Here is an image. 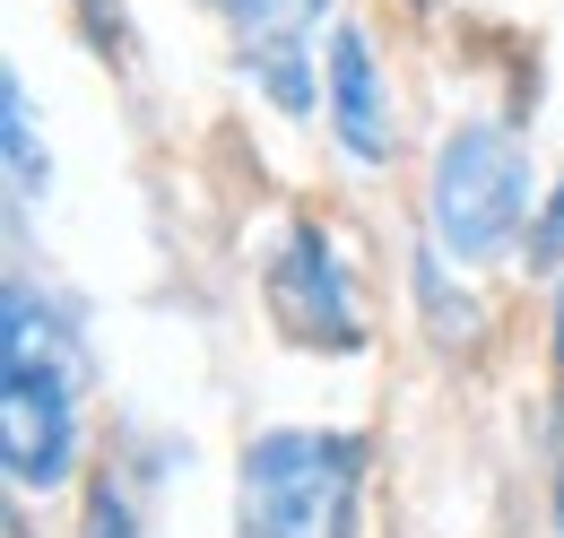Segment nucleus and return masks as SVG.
I'll return each mask as SVG.
<instances>
[{
	"label": "nucleus",
	"mask_w": 564,
	"mask_h": 538,
	"mask_svg": "<svg viewBox=\"0 0 564 538\" xmlns=\"http://www.w3.org/2000/svg\"><path fill=\"white\" fill-rule=\"evenodd\" d=\"M78 461H87V338H78L70 304L18 269L9 304H0V470H9V495L53 504L78 486Z\"/></svg>",
	"instance_id": "f257e3e1"
},
{
	"label": "nucleus",
	"mask_w": 564,
	"mask_h": 538,
	"mask_svg": "<svg viewBox=\"0 0 564 538\" xmlns=\"http://www.w3.org/2000/svg\"><path fill=\"white\" fill-rule=\"evenodd\" d=\"M539 217V174H530V139L503 114H469L434 139L417 192V226L434 252H452L460 269H495L530 244Z\"/></svg>",
	"instance_id": "f03ea898"
},
{
	"label": "nucleus",
	"mask_w": 564,
	"mask_h": 538,
	"mask_svg": "<svg viewBox=\"0 0 564 538\" xmlns=\"http://www.w3.org/2000/svg\"><path fill=\"white\" fill-rule=\"evenodd\" d=\"M373 443L356 426H270L235 461V538H356Z\"/></svg>",
	"instance_id": "7ed1b4c3"
},
{
	"label": "nucleus",
	"mask_w": 564,
	"mask_h": 538,
	"mask_svg": "<svg viewBox=\"0 0 564 538\" xmlns=\"http://www.w3.org/2000/svg\"><path fill=\"white\" fill-rule=\"evenodd\" d=\"M261 304H270L286 347H313V356H356L373 338L356 261H348L330 217H286L279 226V244L261 261Z\"/></svg>",
	"instance_id": "20e7f679"
},
{
	"label": "nucleus",
	"mask_w": 564,
	"mask_h": 538,
	"mask_svg": "<svg viewBox=\"0 0 564 538\" xmlns=\"http://www.w3.org/2000/svg\"><path fill=\"white\" fill-rule=\"evenodd\" d=\"M322 122L339 139V157L365 165V174H382L391 157H400V105H391V69L373 53V35L339 18L330 26V44H322Z\"/></svg>",
	"instance_id": "39448f33"
},
{
	"label": "nucleus",
	"mask_w": 564,
	"mask_h": 538,
	"mask_svg": "<svg viewBox=\"0 0 564 538\" xmlns=\"http://www.w3.org/2000/svg\"><path fill=\"white\" fill-rule=\"evenodd\" d=\"M409 295H417V322L434 347H478L487 338V313H478V295L460 287V261L452 252H434L417 235V252H409Z\"/></svg>",
	"instance_id": "423d86ee"
},
{
	"label": "nucleus",
	"mask_w": 564,
	"mask_h": 538,
	"mask_svg": "<svg viewBox=\"0 0 564 538\" xmlns=\"http://www.w3.org/2000/svg\"><path fill=\"white\" fill-rule=\"evenodd\" d=\"M0 131H9V208H18V226H26L35 201L53 192V148L35 139V96H26L18 69H9V87H0Z\"/></svg>",
	"instance_id": "0eeeda50"
},
{
	"label": "nucleus",
	"mask_w": 564,
	"mask_h": 538,
	"mask_svg": "<svg viewBox=\"0 0 564 538\" xmlns=\"http://www.w3.org/2000/svg\"><path fill=\"white\" fill-rule=\"evenodd\" d=\"M217 26L235 35V53H270V44H313V26L330 18V0H209Z\"/></svg>",
	"instance_id": "6e6552de"
},
{
	"label": "nucleus",
	"mask_w": 564,
	"mask_h": 538,
	"mask_svg": "<svg viewBox=\"0 0 564 538\" xmlns=\"http://www.w3.org/2000/svg\"><path fill=\"white\" fill-rule=\"evenodd\" d=\"M78 538H148L140 495L122 486V470H96L78 486Z\"/></svg>",
	"instance_id": "1a4fd4ad"
},
{
	"label": "nucleus",
	"mask_w": 564,
	"mask_h": 538,
	"mask_svg": "<svg viewBox=\"0 0 564 538\" xmlns=\"http://www.w3.org/2000/svg\"><path fill=\"white\" fill-rule=\"evenodd\" d=\"M70 9H78V35H87L105 62L131 53V0H70Z\"/></svg>",
	"instance_id": "9d476101"
},
{
	"label": "nucleus",
	"mask_w": 564,
	"mask_h": 538,
	"mask_svg": "<svg viewBox=\"0 0 564 538\" xmlns=\"http://www.w3.org/2000/svg\"><path fill=\"white\" fill-rule=\"evenodd\" d=\"M521 261L530 269H564V165H556V183H547V201H539V217H530Z\"/></svg>",
	"instance_id": "9b49d317"
},
{
	"label": "nucleus",
	"mask_w": 564,
	"mask_h": 538,
	"mask_svg": "<svg viewBox=\"0 0 564 538\" xmlns=\"http://www.w3.org/2000/svg\"><path fill=\"white\" fill-rule=\"evenodd\" d=\"M547 365H556V391H564V269H556V295H547Z\"/></svg>",
	"instance_id": "f8f14e48"
},
{
	"label": "nucleus",
	"mask_w": 564,
	"mask_h": 538,
	"mask_svg": "<svg viewBox=\"0 0 564 538\" xmlns=\"http://www.w3.org/2000/svg\"><path fill=\"white\" fill-rule=\"evenodd\" d=\"M547 538H564V470H556V495H547Z\"/></svg>",
	"instance_id": "ddd939ff"
},
{
	"label": "nucleus",
	"mask_w": 564,
	"mask_h": 538,
	"mask_svg": "<svg viewBox=\"0 0 564 538\" xmlns=\"http://www.w3.org/2000/svg\"><path fill=\"white\" fill-rule=\"evenodd\" d=\"M0 538H35V521H26V513H9V530H0Z\"/></svg>",
	"instance_id": "4468645a"
}]
</instances>
